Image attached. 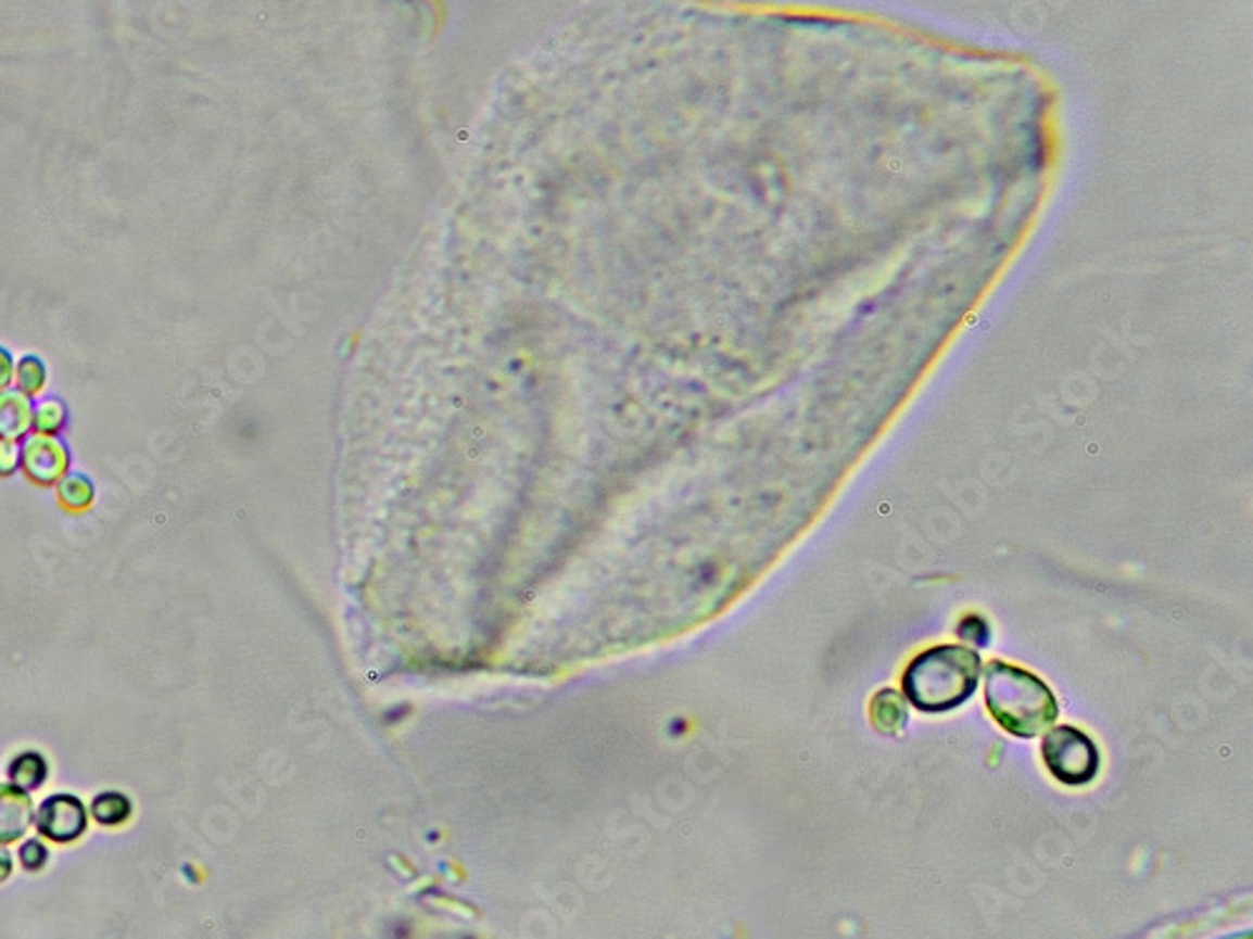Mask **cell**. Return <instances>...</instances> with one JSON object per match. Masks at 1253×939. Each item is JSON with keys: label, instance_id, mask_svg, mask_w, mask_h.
Segmentation results:
<instances>
[{"label": "cell", "instance_id": "obj_2", "mask_svg": "<svg viewBox=\"0 0 1253 939\" xmlns=\"http://www.w3.org/2000/svg\"><path fill=\"white\" fill-rule=\"evenodd\" d=\"M988 709L1005 732L1030 739L1058 720V701L1043 680L1021 667L992 661L986 669Z\"/></svg>", "mask_w": 1253, "mask_h": 939}, {"label": "cell", "instance_id": "obj_7", "mask_svg": "<svg viewBox=\"0 0 1253 939\" xmlns=\"http://www.w3.org/2000/svg\"><path fill=\"white\" fill-rule=\"evenodd\" d=\"M34 398L21 394L18 389L0 391V439L26 441L34 434Z\"/></svg>", "mask_w": 1253, "mask_h": 939}, {"label": "cell", "instance_id": "obj_3", "mask_svg": "<svg viewBox=\"0 0 1253 939\" xmlns=\"http://www.w3.org/2000/svg\"><path fill=\"white\" fill-rule=\"evenodd\" d=\"M1040 751H1043V762L1053 777L1068 787H1084V784L1093 782L1101 770V754H1098L1093 739L1076 726H1053L1043 737Z\"/></svg>", "mask_w": 1253, "mask_h": 939}, {"label": "cell", "instance_id": "obj_8", "mask_svg": "<svg viewBox=\"0 0 1253 939\" xmlns=\"http://www.w3.org/2000/svg\"><path fill=\"white\" fill-rule=\"evenodd\" d=\"M55 496L59 504L71 513H86L93 509L96 504V484L88 473L68 471L59 484H55Z\"/></svg>", "mask_w": 1253, "mask_h": 939}, {"label": "cell", "instance_id": "obj_17", "mask_svg": "<svg viewBox=\"0 0 1253 939\" xmlns=\"http://www.w3.org/2000/svg\"><path fill=\"white\" fill-rule=\"evenodd\" d=\"M15 381V356L5 346H0V391L13 389Z\"/></svg>", "mask_w": 1253, "mask_h": 939}, {"label": "cell", "instance_id": "obj_4", "mask_svg": "<svg viewBox=\"0 0 1253 939\" xmlns=\"http://www.w3.org/2000/svg\"><path fill=\"white\" fill-rule=\"evenodd\" d=\"M88 820H91L88 807L76 795L59 791V795L46 797L40 802L34 827L38 829L40 839H48L53 845H73L88 832Z\"/></svg>", "mask_w": 1253, "mask_h": 939}, {"label": "cell", "instance_id": "obj_13", "mask_svg": "<svg viewBox=\"0 0 1253 939\" xmlns=\"http://www.w3.org/2000/svg\"><path fill=\"white\" fill-rule=\"evenodd\" d=\"M68 427V406L59 396L40 398L34 411V434L61 436Z\"/></svg>", "mask_w": 1253, "mask_h": 939}, {"label": "cell", "instance_id": "obj_5", "mask_svg": "<svg viewBox=\"0 0 1253 939\" xmlns=\"http://www.w3.org/2000/svg\"><path fill=\"white\" fill-rule=\"evenodd\" d=\"M21 471L34 486H55L71 471V448L61 436L30 434L21 444Z\"/></svg>", "mask_w": 1253, "mask_h": 939}, {"label": "cell", "instance_id": "obj_12", "mask_svg": "<svg viewBox=\"0 0 1253 939\" xmlns=\"http://www.w3.org/2000/svg\"><path fill=\"white\" fill-rule=\"evenodd\" d=\"M873 722L881 732H898L908 722L906 699L898 691H881L873 699Z\"/></svg>", "mask_w": 1253, "mask_h": 939}, {"label": "cell", "instance_id": "obj_11", "mask_svg": "<svg viewBox=\"0 0 1253 939\" xmlns=\"http://www.w3.org/2000/svg\"><path fill=\"white\" fill-rule=\"evenodd\" d=\"M48 386V366L38 354H26L15 358V381L13 389L30 398L40 396Z\"/></svg>", "mask_w": 1253, "mask_h": 939}, {"label": "cell", "instance_id": "obj_9", "mask_svg": "<svg viewBox=\"0 0 1253 939\" xmlns=\"http://www.w3.org/2000/svg\"><path fill=\"white\" fill-rule=\"evenodd\" d=\"M48 779V762L46 757L36 749H26L15 754L8 764V782L21 787L23 791H36Z\"/></svg>", "mask_w": 1253, "mask_h": 939}, {"label": "cell", "instance_id": "obj_10", "mask_svg": "<svg viewBox=\"0 0 1253 939\" xmlns=\"http://www.w3.org/2000/svg\"><path fill=\"white\" fill-rule=\"evenodd\" d=\"M88 814L93 816L96 824L113 829V827H121V824H126L128 820H131L134 802L124 795V791L109 789V791H101V795L93 797L91 807H88Z\"/></svg>", "mask_w": 1253, "mask_h": 939}, {"label": "cell", "instance_id": "obj_18", "mask_svg": "<svg viewBox=\"0 0 1253 939\" xmlns=\"http://www.w3.org/2000/svg\"><path fill=\"white\" fill-rule=\"evenodd\" d=\"M13 867H15V862H13V854H11V849H8V847H0V885H5V881L11 879V875H13Z\"/></svg>", "mask_w": 1253, "mask_h": 939}, {"label": "cell", "instance_id": "obj_6", "mask_svg": "<svg viewBox=\"0 0 1253 939\" xmlns=\"http://www.w3.org/2000/svg\"><path fill=\"white\" fill-rule=\"evenodd\" d=\"M36 822V802L30 791L11 782H0V847L21 842Z\"/></svg>", "mask_w": 1253, "mask_h": 939}, {"label": "cell", "instance_id": "obj_16", "mask_svg": "<svg viewBox=\"0 0 1253 939\" xmlns=\"http://www.w3.org/2000/svg\"><path fill=\"white\" fill-rule=\"evenodd\" d=\"M958 632H960V636H963V639L978 644V647H986L988 629H986V622H983V619H975V617L965 619V622L960 624Z\"/></svg>", "mask_w": 1253, "mask_h": 939}, {"label": "cell", "instance_id": "obj_1", "mask_svg": "<svg viewBox=\"0 0 1253 939\" xmlns=\"http://www.w3.org/2000/svg\"><path fill=\"white\" fill-rule=\"evenodd\" d=\"M978 651L963 644L933 647L923 651L902 676L908 701L923 712H948L973 697L980 682Z\"/></svg>", "mask_w": 1253, "mask_h": 939}, {"label": "cell", "instance_id": "obj_14", "mask_svg": "<svg viewBox=\"0 0 1253 939\" xmlns=\"http://www.w3.org/2000/svg\"><path fill=\"white\" fill-rule=\"evenodd\" d=\"M48 860H51V852H48L46 842L40 837H30L26 842L21 845L18 849V862L21 867L26 872H40L46 870Z\"/></svg>", "mask_w": 1253, "mask_h": 939}, {"label": "cell", "instance_id": "obj_15", "mask_svg": "<svg viewBox=\"0 0 1253 939\" xmlns=\"http://www.w3.org/2000/svg\"><path fill=\"white\" fill-rule=\"evenodd\" d=\"M21 471V444L0 439V479H11Z\"/></svg>", "mask_w": 1253, "mask_h": 939}]
</instances>
